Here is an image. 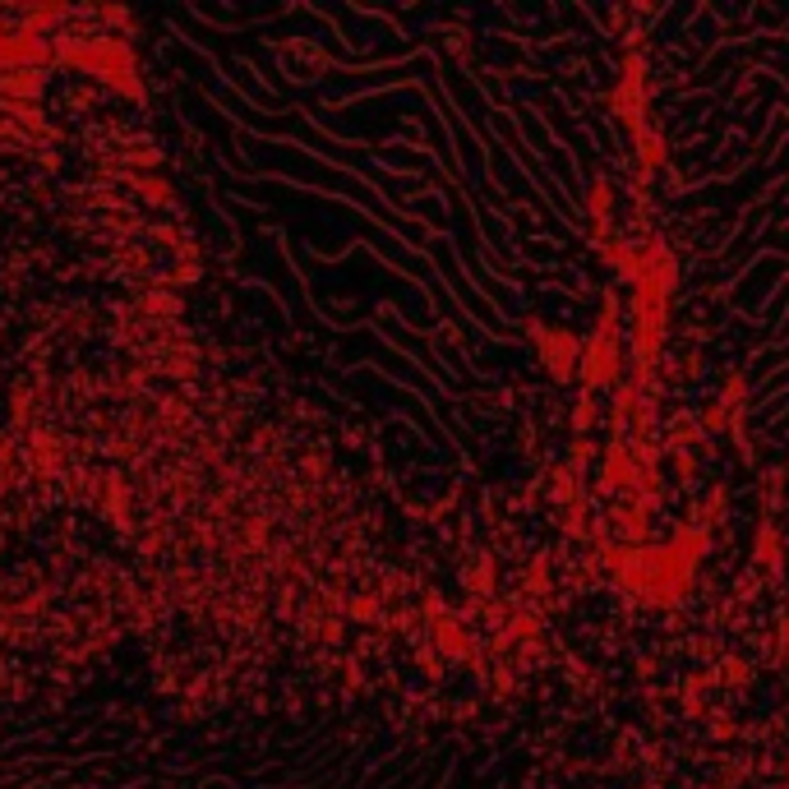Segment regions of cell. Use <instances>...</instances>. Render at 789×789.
Here are the masks:
<instances>
[{
    "label": "cell",
    "instance_id": "2",
    "mask_svg": "<svg viewBox=\"0 0 789 789\" xmlns=\"http://www.w3.org/2000/svg\"><path fill=\"white\" fill-rule=\"evenodd\" d=\"M47 93V70H5L0 74V102H37Z\"/></svg>",
    "mask_w": 789,
    "mask_h": 789
},
{
    "label": "cell",
    "instance_id": "6",
    "mask_svg": "<svg viewBox=\"0 0 789 789\" xmlns=\"http://www.w3.org/2000/svg\"><path fill=\"white\" fill-rule=\"evenodd\" d=\"M0 550H5V536H0Z\"/></svg>",
    "mask_w": 789,
    "mask_h": 789
},
{
    "label": "cell",
    "instance_id": "3",
    "mask_svg": "<svg viewBox=\"0 0 789 789\" xmlns=\"http://www.w3.org/2000/svg\"><path fill=\"white\" fill-rule=\"evenodd\" d=\"M130 185H134V194L139 199H148V204H157V208H167L176 194H171V185L162 176H130Z\"/></svg>",
    "mask_w": 789,
    "mask_h": 789
},
{
    "label": "cell",
    "instance_id": "1",
    "mask_svg": "<svg viewBox=\"0 0 789 789\" xmlns=\"http://www.w3.org/2000/svg\"><path fill=\"white\" fill-rule=\"evenodd\" d=\"M56 51V65H70V70H84L93 79H102L107 88H116L120 97H144V84H139V60H134V47L125 37H56L51 42Z\"/></svg>",
    "mask_w": 789,
    "mask_h": 789
},
{
    "label": "cell",
    "instance_id": "5",
    "mask_svg": "<svg viewBox=\"0 0 789 789\" xmlns=\"http://www.w3.org/2000/svg\"><path fill=\"white\" fill-rule=\"evenodd\" d=\"M139 305H144V314H180V296H167V291H148Z\"/></svg>",
    "mask_w": 789,
    "mask_h": 789
},
{
    "label": "cell",
    "instance_id": "4",
    "mask_svg": "<svg viewBox=\"0 0 789 789\" xmlns=\"http://www.w3.org/2000/svg\"><path fill=\"white\" fill-rule=\"evenodd\" d=\"M33 416H37V397L28 393V388H14V397H10V420L19 425V430H28V425H33Z\"/></svg>",
    "mask_w": 789,
    "mask_h": 789
}]
</instances>
